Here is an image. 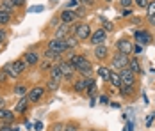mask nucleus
Wrapping results in <instances>:
<instances>
[{"label":"nucleus","mask_w":155,"mask_h":131,"mask_svg":"<svg viewBox=\"0 0 155 131\" xmlns=\"http://www.w3.org/2000/svg\"><path fill=\"white\" fill-rule=\"evenodd\" d=\"M41 69H52V64H50V60L41 62Z\"/></svg>","instance_id":"c03bdc74"},{"label":"nucleus","mask_w":155,"mask_h":131,"mask_svg":"<svg viewBox=\"0 0 155 131\" xmlns=\"http://www.w3.org/2000/svg\"><path fill=\"white\" fill-rule=\"evenodd\" d=\"M91 27L87 25V23H77V30H75V37H77L78 41H86V39H89L91 37Z\"/></svg>","instance_id":"20e7f679"},{"label":"nucleus","mask_w":155,"mask_h":131,"mask_svg":"<svg viewBox=\"0 0 155 131\" xmlns=\"http://www.w3.org/2000/svg\"><path fill=\"white\" fill-rule=\"evenodd\" d=\"M5 39H7V30H5V29H0V44L5 43Z\"/></svg>","instance_id":"4c0bfd02"},{"label":"nucleus","mask_w":155,"mask_h":131,"mask_svg":"<svg viewBox=\"0 0 155 131\" xmlns=\"http://www.w3.org/2000/svg\"><path fill=\"white\" fill-rule=\"evenodd\" d=\"M134 37H136V41L139 44H148V43H152V36H150V32L148 30H144V29H139V30H136L134 32Z\"/></svg>","instance_id":"1a4fd4ad"},{"label":"nucleus","mask_w":155,"mask_h":131,"mask_svg":"<svg viewBox=\"0 0 155 131\" xmlns=\"http://www.w3.org/2000/svg\"><path fill=\"white\" fill-rule=\"evenodd\" d=\"M45 90H47V89L39 87V85H38V87H32L31 90H29V94H27V96H29V99H31V103L41 101V99H43V96H45Z\"/></svg>","instance_id":"6e6552de"},{"label":"nucleus","mask_w":155,"mask_h":131,"mask_svg":"<svg viewBox=\"0 0 155 131\" xmlns=\"http://www.w3.org/2000/svg\"><path fill=\"white\" fill-rule=\"evenodd\" d=\"M77 13L75 11H71V9H64L61 14H59V20H61V23L64 25H73L75 21H77Z\"/></svg>","instance_id":"423d86ee"},{"label":"nucleus","mask_w":155,"mask_h":131,"mask_svg":"<svg viewBox=\"0 0 155 131\" xmlns=\"http://www.w3.org/2000/svg\"><path fill=\"white\" fill-rule=\"evenodd\" d=\"M15 9H16V7L13 5V0H2V2H0V11L13 14V11H15Z\"/></svg>","instance_id":"aec40b11"},{"label":"nucleus","mask_w":155,"mask_h":131,"mask_svg":"<svg viewBox=\"0 0 155 131\" xmlns=\"http://www.w3.org/2000/svg\"><path fill=\"white\" fill-rule=\"evenodd\" d=\"M21 58L27 62V66H29V67H31V66H36V64H39V53H38V51H32V50H31V51H27Z\"/></svg>","instance_id":"9b49d317"},{"label":"nucleus","mask_w":155,"mask_h":131,"mask_svg":"<svg viewBox=\"0 0 155 131\" xmlns=\"http://www.w3.org/2000/svg\"><path fill=\"white\" fill-rule=\"evenodd\" d=\"M13 66H15V69H16V71H18L20 74H21L23 71H25V69H27V67H29V66H27V62H25L23 58H18V60H13Z\"/></svg>","instance_id":"4be33fe9"},{"label":"nucleus","mask_w":155,"mask_h":131,"mask_svg":"<svg viewBox=\"0 0 155 131\" xmlns=\"http://www.w3.org/2000/svg\"><path fill=\"white\" fill-rule=\"evenodd\" d=\"M132 48H134V44L130 43L128 39H120L116 43V51L118 53H123V55H130L132 53Z\"/></svg>","instance_id":"0eeeda50"},{"label":"nucleus","mask_w":155,"mask_h":131,"mask_svg":"<svg viewBox=\"0 0 155 131\" xmlns=\"http://www.w3.org/2000/svg\"><path fill=\"white\" fill-rule=\"evenodd\" d=\"M59 66H61V71H62V74H64V78H66V80H71L75 67H73L70 62H59Z\"/></svg>","instance_id":"f8f14e48"},{"label":"nucleus","mask_w":155,"mask_h":131,"mask_svg":"<svg viewBox=\"0 0 155 131\" xmlns=\"http://www.w3.org/2000/svg\"><path fill=\"white\" fill-rule=\"evenodd\" d=\"M100 101L102 103H109V98L107 96H100Z\"/></svg>","instance_id":"09e8293b"},{"label":"nucleus","mask_w":155,"mask_h":131,"mask_svg":"<svg viewBox=\"0 0 155 131\" xmlns=\"http://www.w3.org/2000/svg\"><path fill=\"white\" fill-rule=\"evenodd\" d=\"M75 71H78L80 74H84V78H87V76H91V73H93V64L82 55L80 60H78V64H77V67H75Z\"/></svg>","instance_id":"7ed1b4c3"},{"label":"nucleus","mask_w":155,"mask_h":131,"mask_svg":"<svg viewBox=\"0 0 155 131\" xmlns=\"http://www.w3.org/2000/svg\"><path fill=\"white\" fill-rule=\"evenodd\" d=\"M73 89H75V92H84L87 87H86V82H84V80H78V82H75Z\"/></svg>","instance_id":"cd10ccee"},{"label":"nucleus","mask_w":155,"mask_h":131,"mask_svg":"<svg viewBox=\"0 0 155 131\" xmlns=\"http://www.w3.org/2000/svg\"><path fill=\"white\" fill-rule=\"evenodd\" d=\"M0 131H13V126L9 122H0Z\"/></svg>","instance_id":"c9c22d12"},{"label":"nucleus","mask_w":155,"mask_h":131,"mask_svg":"<svg viewBox=\"0 0 155 131\" xmlns=\"http://www.w3.org/2000/svg\"><path fill=\"white\" fill-rule=\"evenodd\" d=\"M48 48H50L52 51H55L57 55H62V53L70 51V46L66 43V39H55V37L48 41Z\"/></svg>","instance_id":"f257e3e1"},{"label":"nucleus","mask_w":155,"mask_h":131,"mask_svg":"<svg viewBox=\"0 0 155 131\" xmlns=\"http://www.w3.org/2000/svg\"><path fill=\"white\" fill-rule=\"evenodd\" d=\"M62 131H78V124L77 122H68V124H64Z\"/></svg>","instance_id":"c756f323"},{"label":"nucleus","mask_w":155,"mask_h":131,"mask_svg":"<svg viewBox=\"0 0 155 131\" xmlns=\"http://www.w3.org/2000/svg\"><path fill=\"white\" fill-rule=\"evenodd\" d=\"M120 5H121L123 9H130V7L134 5V0H120Z\"/></svg>","instance_id":"7c9ffc66"},{"label":"nucleus","mask_w":155,"mask_h":131,"mask_svg":"<svg viewBox=\"0 0 155 131\" xmlns=\"http://www.w3.org/2000/svg\"><path fill=\"white\" fill-rule=\"evenodd\" d=\"M98 76H100L102 80L109 82V76H110V69H109V67H98Z\"/></svg>","instance_id":"b1692460"},{"label":"nucleus","mask_w":155,"mask_h":131,"mask_svg":"<svg viewBox=\"0 0 155 131\" xmlns=\"http://www.w3.org/2000/svg\"><path fill=\"white\" fill-rule=\"evenodd\" d=\"M0 108H4V99L0 98Z\"/></svg>","instance_id":"8fccbe9b"},{"label":"nucleus","mask_w":155,"mask_h":131,"mask_svg":"<svg viewBox=\"0 0 155 131\" xmlns=\"http://www.w3.org/2000/svg\"><path fill=\"white\" fill-rule=\"evenodd\" d=\"M107 39V32L104 29H98L96 32H93L91 34V37H89V41H91V44L93 46H98V44H104V41Z\"/></svg>","instance_id":"9d476101"},{"label":"nucleus","mask_w":155,"mask_h":131,"mask_svg":"<svg viewBox=\"0 0 155 131\" xmlns=\"http://www.w3.org/2000/svg\"><path fill=\"white\" fill-rule=\"evenodd\" d=\"M89 131H94V129H89Z\"/></svg>","instance_id":"864d4df0"},{"label":"nucleus","mask_w":155,"mask_h":131,"mask_svg":"<svg viewBox=\"0 0 155 131\" xmlns=\"http://www.w3.org/2000/svg\"><path fill=\"white\" fill-rule=\"evenodd\" d=\"M29 104H31V99H29V96H23V98H20V101L16 104V112L18 114H25L27 112V108H29Z\"/></svg>","instance_id":"4468645a"},{"label":"nucleus","mask_w":155,"mask_h":131,"mask_svg":"<svg viewBox=\"0 0 155 131\" xmlns=\"http://www.w3.org/2000/svg\"><path fill=\"white\" fill-rule=\"evenodd\" d=\"M47 89H48V90H52V92H54V90H57V89H59V82L50 78V80H48V83H47Z\"/></svg>","instance_id":"c85d7f7f"},{"label":"nucleus","mask_w":155,"mask_h":131,"mask_svg":"<svg viewBox=\"0 0 155 131\" xmlns=\"http://www.w3.org/2000/svg\"><path fill=\"white\" fill-rule=\"evenodd\" d=\"M9 23H11V14H9V13L0 11V25L4 27V25H9Z\"/></svg>","instance_id":"a878e982"},{"label":"nucleus","mask_w":155,"mask_h":131,"mask_svg":"<svg viewBox=\"0 0 155 131\" xmlns=\"http://www.w3.org/2000/svg\"><path fill=\"white\" fill-rule=\"evenodd\" d=\"M118 73H120V78H121V85H125V87H134L136 85V74L132 73L128 67L120 69Z\"/></svg>","instance_id":"f03ea898"},{"label":"nucleus","mask_w":155,"mask_h":131,"mask_svg":"<svg viewBox=\"0 0 155 131\" xmlns=\"http://www.w3.org/2000/svg\"><path fill=\"white\" fill-rule=\"evenodd\" d=\"M7 80H9V78H7V74H5L4 71H2V69H0V83H5Z\"/></svg>","instance_id":"37998d69"},{"label":"nucleus","mask_w":155,"mask_h":131,"mask_svg":"<svg viewBox=\"0 0 155 131\" xmlns=\"http://www.w3.org/2000/svg\"><path fill=\"white\" fill-rule=\"evenodd\" d=\"M27 4V0H13V5L15 7H23Z\"/></svg>","instance_id":"a19ab883"},{"label":"nucleus","mask_w":155,"mask_h":131,"mask_svg":"<svg viewBox=\"0 0 155 131\" xmlns=\"http://www.w3.org/2000/svg\"><path fill=\"white\" fill-rule=\"evenodd\" d=\"M146 11H148V16H155V0H152V2L148 4Z\"/></svg>","instance_id":"2f4dec72"},{"label":"nucleus","mask_w":155,"mask_h":131,"mask_svg":"<svg viewBox=\"0 0 155 131\" xmlns=\"http://www.w3.org/2000/svg\"><path fill=\"white\" fill-rule=\"evenodd\" d=\"M105 2H109V4H110V2H112V0H105Z\"/></svg>","instance_id":"603ef678"},{"label":"nucleus","mask_w":155,"mask_h":131,"mask_svg":"<svg viewBox=\"0 0 155 131\" xmlns=\"http://www.w3.org/2000/svg\"><path fill=\"white\" fill-rule=\"evenodd\" d=\"M43 55H45V58H48L50 62H55V60H59V62H61V55H57V53H55V51H52L50 48L45 50V53H43Z\"/></svg>","instance_id":"5701e85b"},{"label":"nucleus","mask_w":155,"mask_h":131,"mask_svg":"<svg viewBox=\"0 0 155 131\" xmlns=\"http://www.w3.org/2000/svg\"><path fill=\"white\" fill-rule=\"evenodd\" d=\"M102 21H104V30H105V32H107V30H112V29H114V25H112L110 21H105L104 18H102Z\"/></svg>","instance_id":"58836bf2"},{"label":"nucleus","mask_w":155,"mask_h":131,"mask_svg":"<svg viewBox=\"0 0 155 131\" xmlns=\"http://www.w3.org/2000/svg\"><path fill=\"white\" fill-rule=\"evenodd\" d=\"M109 82L114 85L116 89H121V78H120V73H114V71H110V76H109Z\"/></svg>","instance_id":"412c9836"},{"label":"nucleus","mask_w":155,"mask_h":131,"mask_svg":"<svg viewBox=\"0 0 155 131\" xmlns=\"http://www.w3.org/2000/svg\"><path fill=\"white\" fill-rule=\"evenodd\" d=\"M78 5H80V2H78V0H70V2L66 4V9H71V11H73V9L78 7Z\"/></svg>","instance_id":"473e14b6"},{"label":"nucleus","mask_w":155,"mask_h":131,"mask_svg":"<svg viewBox=\"0 0 155 131\" xmlns=\"http://www.w3.org/2000/svg\"><path fill=\"white\" fill-rule=\"evenodd\" d=\"M2 71H4V73L7 74V78H13V80H16V78L20 76V73L16 71V69H15V66H13V62H7V64H5V66L2 67Z\"/></svg>","instance_id":"f3484780"},{"label":"nucleus","mask_w":155,"mask_h":131,"mask_svg":"<svg viewBox=\"0 0 155 131\" xmlns=\"http://www.w3.org/2000/svg\"><path fill=\"white\" fill-rule=\"evenodd\" d=\"M134 4H136L137 7H141V9H146L150 2H148V0H134Z\"/></svg>","instance_id":"72a5a7b5"},{"label":"nucleus","mask_w":155,"mask_h":131,"mask_svg":"<svg viewBox=\"0 0 155 131\" xmlns=\"http://www.w3.org/2000/svg\"><path fill=\"white\" fill-rule=\"evenodd\" d=\"M66 43H68V46H70V50H73V48H77L78 46L80 41H78L75 36H68V37H66Z\"/></svg>","instance_id":"bb28decb"},{"label":"nucleus","mask_w":155,"mask_h":131,"mask_svg":"<svg viewBox=\"0 0 155 131\" xmlns=\"http://www.w3.org/2000/svg\"><path fill=\"white\" fill-rule=\"evenodd\" d=\"M128 69H130L134 74H141V73H143L139 58H137V57H130V60H128Z\"/></svg>","instance_id":"dca6fc26"},{"label":"nucleus","mask_w":155,"mask_h":131,"mask_svg":"<svg viewBox=\"0 0 155 131\" xmlns=\"http://www.w3.org/2000/svg\"><path fill=\"white\" fill-rule=\"evenodd\" d=\"M13 131H20V126H15V128H13Z\"/></svg>","instance_id":"3c124183"},{"label":"nucleus","mask_w":155,"mask_h":131,"mask_svg":"<svg viewBox=\"0 0 155 131\" xmlns=\"http://www.w3.org/2000/svg\"><path fill=\"white\" fill-rule=\"evenodd\" d=\"M0 122H9L13 124L15 122V114L7 108H0Z\"/></svg>","instance_id":"2eb2a0df"},{"label":"nucleus","mask_w":155,"mask_h":131,"mask_svg":"<svg viewBox=\"0 0 155 131\" xmlns=\"http://www.w3.org/2000/svg\"><path fill=\"white\" fill-rule=\"evenodd\" d=\"M62 129H64V124H61V122H57V124L52 126V131H62Z\"/></svg>","instance_id":"79ce46f5"},{"label":"nucleus","mask_w":155,"mask_h":131,"mask_svg":"<svg viewBox=\"0 0 155 131\" xmlns=\"http://www.w3.org/2000/svg\"><path fill=\"white\" fill-rule=\"evenodd\" d=\"M13 92H15L16 96L23 98V96H27V85H21V83H20V85H16V87H15V90H13Z\"/></svg>","instance_id":"393cba45"},{"label":"nucleus","mask_w":155,"mask_h":131,"mask_svg":"<svg viewBox=\"0 0 155 131\" xmlns=\"http://www.w3.org/2000/svg\"><path fill=\"white\" fill-rule=\"evenodd\" d=\"M143 50H144V46H143V44H139V43H136V44H134V48H132V51H134L136 55L143 53Z\"/></svg>","instance_id":"f704fd0d"},{"label":"nucleus","mask_w":155,"mask_h":131,"mask_svg":"<svg viewBox=\"0 0 155 131\" xmlns=\"http://www.w3.org/2000/svg\"><path fill=\"white\" fill-rule=\"evenodd\" d=\"M132 90H134V87H121V94L123 96H128V94H132Z\"/></svg>","instance_id":"ea45409f"},{"label":"nucleus","mask_w":155,"mask_h":131,"mask_svg":"<svg viewBox=\"0 0 155 131\" xmlns=\"http://www.w3.org/2000/svg\"><path fill=\"white\" fill-rule=\"evenodd\" d=\"M68 36H70V25L61 23V27L55 30V39H66Z\"/></svg>","instance_id":"6ab92c4d"},{"label":"nucleus","mask_w":155,"mask_h":131,"mask_svg":"<svg viewBox=\"0 0 155 131\" xmlns=\"http://www.w3.org/2000/svg\"><path fill=\"white\" fill-rule=\"evenodd\" d=\"M80 2V5H84V7H93L94 5V0H78Z\"/></svg>","instance_id":"e433bc0d"},{"label":"nucleus","mask_w":155,"mask_h":131,"mask_svg":"<svg viewBox=\"0 0 155 131\" xmlns=\"http://www.w3.org/2000/svg\"><path fill=\"white\" fill-rule=\"evenodd\" d=\"M148 23H150L152 27H155V16H148Z\"/></svg>","instance_id":"de8ad7c7"},{"label":"nucleus","mask_w":155,"mask_h":131,"mask_svg":"<svg viewBox=\"0 0 155 131\" xmlns=\"http://www.w3.org/2000/svg\"><path fill=\"white\" fill-rule=\"evenodd\" d=\"M75 13H77V16L78 18H80V16L82 14H86V7H84V5H82V7H78L77 11H75Z\"/></svg>","instance_id":"a18cd8bd"},{"label":"nucleus","mask_w":155,"mask_h":131,"mask_svg":"<svg viewBox=\"0 0 155 131\" xmlns=\"http://www.w3.org/2000/svg\"><path fill=\"white\" fill-rule=\"evenodd\" d=\"M128 60H130V57L128 55H123V53H118L116 51V55L112 57V67L114 69H123V67H128Z\"/></svg>","instance_id":"39448f33"},{"label":"nucleus","mask_w":155,"mask_h":131,"mask_svg":"<svg viewBox=\"0 0 155 131\" xmlns=\"http://www.w3.org/2000/svg\"><path fill=\"white\" fill-rule=\"evenodd\" d=\"M109 55V48L105 44H98V46H94V57L98 58V60H105Z\"/></svg>","instance_id":"ddd939ff"},{"label":"nucleus","mask_w":155,"mask_h":131,"mask_svg":"<svg viewBox=\"0 0 155 131\" xmlns=\"http://www.w3.org/2000/svg\"><path fill=\"white\" fill-rule=\"evenodd\" d=\"M132 14V9H123L121 11V16H130Z\"/></svg>","instance_id":"49530a36"},{"label":"nucleus","mask_w":155,"mask_h":131,"mask_svg":"<svg viewBox=\"0 0 155 131\" xmlns=\"http://www.w3.org/2000/svg\"><path fill=\"white\" fill-rule=\"evenodd\" d=\"M50 78H52V80H57V82H61L62 78H64L59 64H54V66H52V69H50Z\"/></svg>","instance_id":"a211bd4d"}]
</instances>
